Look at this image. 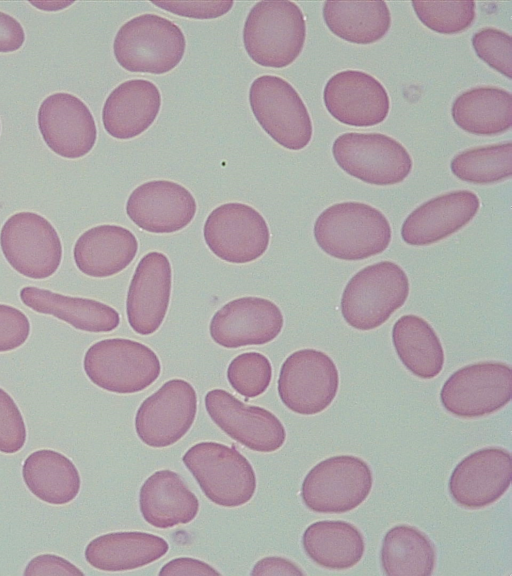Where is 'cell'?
I'll use <instances>...</instances> for the list:
<instances>
[{
	"label": "cell",
	"instance_id": "cell-14",
	"mask_svg": "<svg viewBox=\"0 0 512 576\" xmlns=\"http://www.w3.org/2000/svg\"><path fill=\"white\" fill-rule=\"evenodd\" d=\"M197 403L196 391L188 381L168 380L138 407L135 415L138 438L152 448L175 444L194 423Z\"/></svg>",
	"mask_w": 512,
	"mask_h": 576
},
{
	"label": "cell",
	"instance_id": "cell-5",
	"mask_svg": "<svg viewBox=\"0 0 512 576\" xmlns=\"http://www.w3.org/2000/svg\"><path fill=\"white\" fill-rule=\"evenodd\" d=\"M182 461L204 495L214 504L238 507L249 502L256 491V475L238 450L217 442L191 446Z\"/></svg>",
	"mask_w": 512,
	"mask_h": 576
},
{
	"label": "cell",
	"instance_id": "cell-9",
	"mask_svg": "<svg viewBox=\"0 0 512 576\" xmlns=\"http://www.w3.org/2000/svg\"><path fill=\"white\" fill-rule=\"evenodd\" d=\"M332 154L338 166L347 174L377 186L402 182L413 165L406 148L381 133L341 134L332 145Z\"/></svg>",
	"mask_w": 512,
	"mask_h": 576
},
{
	"label": "cell",
	"instance_id": "cell-43",
	"mask_svg": "<svg viewBox=\"0 0 512 576\" xmlns=\"http://www.w3.org/2000/svg\"><path fill=\"white\" fill-rule=\"evenodd\" d=\"M159 575H220L209 564L194 558H175L162 566Z\"/></svg>",
	"mask_w": 512,
	"mask_h": 576
},
{
	"label": "cell",
	"instance_id": "cell-44",
	"mask_svg": "<svg viewBox=\"0 0 512 576\" xmlns=\"http://www.w3.org/2000/svg\"><path fill=\"white\" fill-rule=\"evenodd\" d=\"M301 568L289 559L279 556L264 557L257 561L251 575H304Z\"/></svg>",
	"mask_w": 512,
	"mask_h": 576
},
{
	"label": "cell",
	"instance_id": "cell-32",
	"mask_svg": "<svg viewBox=\"0 0 512 576\" xmlns=\"http://www.w3.org/2000/svg\"><path fill=\"white\" fill-rule=\"evenodd\" d=\"M322 14L334 35L355 44L377 42L391 26L390 10L384 1H326Z\"/></svg>",
	"mask_w": 512,
	"mask_h": 576
},
{
	"label": "cell",
	"instance_id": "cell-34",
	"mask_svg": "<svg viewBox=\"0 0 512 576\" xmlns=\"http://www.w3.org/2000/svg\"><path fill=\"white\" fill-rule=\"evenodd\" d=\"M452 173L472 184H493L512 174L511 141L479 146L458 153L451 160Z\"/></svg>",
	"mask_w": 512,
	"mask_h": 576
},
{
	"label": "cell",
	"instance_id": "cell-28",
	"mask_svg": "<svg viewBox=\"0 0 512 576\" xmlns=\"http://www.w3.org/2000/svg\"><path fill=\"white\" fill-rule=\"evenodd\" d=\"M451 115L455 124L470 134L498 135L512 126V95L499 87H474L455 98Z\"/></svg>",
	"mask_w": 512,
	"mask_h": 576
},
{
	"label": "cell",
	"instance_id": "cell-21",
	"mask_svg": "<svg viewBox=\"0 0 512 576\" xmlns=\"http://www.w3.org/2000/svg\"><path fill=\"white\" fill-rule=\"evenodd\" d=\"M194 196L169 180H153L136 187L126 202L129 219L140 229L156 234L174 233L191 223L196 214Z\"/></svg>",
	"mask_w": 512,
	"mask_h": 576
},
{
	"label": "cell",
	"instance_id": "cell-17",
	"mask_svg": "<svg viewBox=\"0 0 512 576\" xmlns=\"http://www.w3.org/2000/svg\"><path fill=\"white\" fill-rule=\"evenodd\" d=\"M284 317L271 300L245 296L224 304L212 316L209 333L224 348L264 345L282 331Z\"/></svg>",
	"mask_w": 512,
	"mask_h": 576
},
{
	"label": "cell",
	"instance_id": "cell-42",
	"mask_svg": "<svg viewBox=\"0 0 512 576\" xmlns=\"http://www.w3.org/2000/svg\"><path fill=\"white\" fill-rule=\"evenodd\" d=\"M25 42V32L18 20L0 11V53L19 50Z\"/></svg>",
	"mask_w": 512,
	"mask_h": 576
},
{
	"label": "cell",
	"instance_id": "cell-8",
	"mask_svg": "<svg viewBox=\"0 0 512 576\" xmlns=\"http://www.w3.org/2000/svg\"><path fill=\"white\" fill-rule=\"evenodd\" d=\"M249 103L259 125L282 147L301 150L311 141L309 112L295 88L283 78L257 77L249 89Z\"/></svg>",
	"mask_w": 512,
	"mask_h": 576
},
{
	"label": "cell",
	"instance_id": "cell-38",
	"mask_svg": "<svg viewBox=\"0 0 512 576\" xmlns=\"http://www.w3.org/2000/svg\"><path fill=\"white\" fill-rule=\"evenodd\" d=\"M26 442V426L13 398L0 388V452L13 454Z\"/></svg>",
	"mask_w": 512,
	"mask_h": 576
},
{
	"label": "cell",
	"instance_id": "cell-11",
	"mask_svg": "<svg viewBox=\"0 0 512 576\" xmlns=\"http://www.w3.org/2000/svg\"><path fill=\"white\" fill-rule=\"evenodd\" d=\"M512 397V369L503 362L484 361L464 366L444 382L442 406L459 418H479L505 407Z\"/></svg>",
	"mask_w": 512,
	"mask_h": 576
},
{
	"label": "cell",
	"instance_id": "cell-18",
	"mask_svg": "<svg viewBox=\"0 0 512 576\" xmlns=\"http://www.w3.org/2000/svg\"><path fill=\"white\" fill-rule=\"evenodd\" d=\"M511 480L510 452L500 447H485L467 455L456 465L448 489L459 506L480 509L499 500Z\"/></svg>",
	"mask_w": 512,
	"mask_h": 576
},
{
	"label": "cell",
	"instance_id": "cell-26",
	"mask_svg": "<svg viewBox=\"0 0 512 576\" xmlns=\"http://www.w3.org/2000/svg\"><path fill=\"white\" fill-rule=\"evenodd\" d=\"M169 544L162 537L140 531L112 532L91 540L85 559L94 568L118 572L144 567L163 557Z\"/></svg>",
	"mask_w": 512,
	"mask_h": 576
},
{
	"label": "cell",
	"instance_id": "cell-16",
	"mask_svg": "<svg viewBox=\"0 0 512 576\" xmlns=\"http://www.w3.org/2000/svg\"><path fill=\"white\" fill-rule=\"evenodd\" d=\"M37 123L46 145L60 157H84L96 143L94 117L87 105L73 94L48 95L39 106Z\"/></svg>",
	"mask_w": 512,
	"mask_h": 576
},
{
	"label": "cell",
	"instance_id": "cell-2",
	"mask_svg": "<svg viewBox=\"0 0 512 576\" xmlns=\"http://www.w3.org/2000/svg\"><path fill=\"white\" fill-rule=\"evenodd\" d=\"M306 22L292 1H260L249 11L243 44L249 57L264 67L284 68L302 52Z\"/></svg>",
	"mask_w": 512,
	"mask_h": 576
},
{
	"label": "cell",
	"instance_id": "cell-3",
	"mask_svg": "<svg viewBox=\"0 0 512 576\" xmlns=\"http://www.w3.org/2000/svg\"><path fill=\"white\" fill-rule=\"evenodd\" d=\"M409 280L392 261H381L358 271L345 286L340 307L345 322L367 331L384 324L406 302Z\"/></svg>",
	"mask_w": 512,
	"mask_h": 576
},
{
	"label": "cell",
	"instance_id": "cell-10",
	"mask_svg": "<svg viewBox=\"0 0 512 576\" xmlns=\"http://www.w3.org/2000/svg\"><path fill=\"white\" fill-rule=\"evenodd\" d=\"M0 248L16 272L35 280L55 274L62 260L56 229L45 217L30 211L17 212L4 222Z\"/></svg>",
	"mask_w": 512,
	"mask_h": 576
},
{
	"label": "cell",
	"instance_id": "cell-45",
	"mask_svg": "<svg viewBox=\"0 0 512 576\" xmlns=\"http://www.w3.org/2000/svg\"><path fill=\"white\" fill-rule=\"evenodd\" d=\"M0 130H1V124H0Z\"/></svg>",
	"mask_w": 512,
	"mask_h": 576
},
{
	"label": "cell",
	"instance_id": "cell-36",
	"mask_svg": "<svg viewBox=\"0 0 512 576\" xmlns=\"http://www.w3.org/2000/svg\"><path fill=\"white\" fill-rule=\"evenodd\" d=\"M231 387L246 398L263 394L272 380L270 360L259 352H244L231 360L227 368Z\"/></svg>",
	"mask_w": 512,
	"mask_h": 576
},
{
	"label": "cell",
	"instance_id": "cell-19",
	"mask_svg": "<svg viewBox=\"0 0 512 576\" xmlns=\"http://www.w3.org/2000/svg\"><path fill=\"white\" fill-rule=\"evenodd\" d=\"M323 101L333 118L354 127L380 124L390 109L389 96L381 82L359 70H344L330 77Z\"/></svg>",
	"mask_w": 512,
	"mask_h": 576
},
{
	"label": "cell",
	"instance_id": "cell-7",
	"mask_svg": "<svg viewBox=\"0 0 512 576\" xmlns=\"http://www.w3.org/2000/svg\"><path fill=\"white\" fill-rule=\"evenodd\" d=\"M372 485V471L364 460L338 455L320 461L306 474L300 495L313 512L341 514L362 504Z\"/></svg>",
	"mask_w": 512,
	"mask_h": 576
},
{
	"label": "cell",
	"instance_id": "cell-33",
	"mask_svg": "<svg viewBox=\"0 0 512 576\" xmlns=\"http://www.w3.org/2000/svg\"><path fill=\"white\" fill-rule=\"evenodd\" d=\"M380 561L388 576H429L436 563V551L426 534L414 526L390 528L382 541Z\"/></svg>",
	"mask_w": 512,
	"mask_h": 576
},
{
	"label": "cell",
	"instance_id": "cell-15",
	"mask_svg": "<svg viewBox=\"0 0 512 576\" xmlns=\"http://www.w3.org/2000/svg\"><path fill=\"white\" fill-rule=\"evenodd\" d=\"M204 402L211 420L246 448L270 453L283 446L285 428L269 410L247 405L223 389L208 391Z\"/></svg>",
	"mask_w": 512,
	"mask_h": 576
},
{
	"label": "cell",
	"instance_id": "cell-20",
	"mask_svg": "<svg viewBox=\"0 0 512 576\" xmlns=\"http://www.w3.org/2000/svg\"><path fill=\"white\" fill-rule=\"evenodd\" d=\"M172 268L168 257L151 251L138 262L126 297V316L132 330L147 336L162 325L168 311Z\"/></svg>",
	"mask_w": 512,
	"mask_h": 576
},
{
	"label": "cell",
	"instance_id": "cell-25",
	"mask_svg": "<svg viewBox=\"0 0 512 576\" xmlns=\"http://www.w3.org/2000/svg\"><path fill=\"white\" fill-rule=\"evenodd\" d=\"M139 509L148 524L168 529L194 520L199 501L180 475L171 470H159L141 486Z\"/></svg>",
	"mask_w": 512,
	"mask_h": 576
},
{
	"label": "cell",
	"instance_id": "cell-41",
	"mask_svg": "<svg viewBox=\"0 0 512 576\" xmlns=\"http://www.w3.org/2000/svg\"><path fill=\"white\" fill-rule=\"evenodd\" d=\"M24 575L82 576L84 573L65 558L53 554H42L30 560L24 570Z\"/></svg>",
	"mask_w": 512,
	"mask_h": 576
},
{
	"label": "cell",
	"instance_id": "cell-27",
	"mask_svg": "<svg viewBox=\"0 0 512 576\" xmlns=\"http://www.w3.org/2000/svg\"><path fill=\"white\" fill-rule=\"evenodd\" d=\"M19 296L22 303L35 312L54 316L81 331L107 333L120 324V315L113 307L94 299L62 295L34 286L23 287Z\"/></svg>",
	"mask_w": 512,
	"mask_h": 576
},
{
	"label": "cell",
	"instance_id": "cell-29",
	"mask_svg": "<svg viewBox=\"0 0 512 576\" xmlns=\"http://www.w3.org/2000/svg\"><path fill=\"white\" fill-rule=\"evenodd\" d=\"M306 555L317 565L330 570L352 568L362 559L365 541L360 530L341 520L310 524L302 535Z\"/></svg>",
	"mask_w": 512,
	"mask_h": 576
},
{
	"label": "cell",
	"instance_id": "cell-6",
	"mask_svg": "<svg viewBox=\"0 0 512 576\" xmlns=\"http://www.w3.org/2000/svg\"><path fill=\"white\" fill-rule=\"evenodd\" d=\"M83 368L96 386L117 394L140 392L161 373V363L148 346L131 339L109 338L92 344Z\"/></svg>",
	"mask_w": 512,
	"mask_h": 576
},
{
	"label": "cell",
	"instance_id": "cell-23",
	"mask_svg": "<svg viewBox=\"0 0 512 576\" xmlns=\"http://www.w3.org/2000/svg\"><path fill=\"white\" fill-rule=\"evenodd\" d=\"M161 107V94L148 80L132 79L119 84L106 98L102 123L106 132L120 140L131 139L146 131Z\"/></svg>",
	"mask_w": 512,
	"mask_h": 576
},
{
	"label": "cell",
	"instance_id": "cell-39",
	"mask_svg": "<svg viewBox=\"0 0 512 576\" xmlns=\"http://www.w3.org/2000/svg\"><path fill=\"white\" fill-rule=\"evenodd\" d=\"M30 334L28 317L16 307L0 304V352L22 346Z\"/></svg>",
	"mask_w": 512,
	"mask_h": 576
},
{
	"label": "cell",
	"instance_id": "cell-4",
	"mask_svg": "<svg viewBox=\"0 0 512 576\" xmlns=\"http://www.w3.org/2000/svg\"><path fill=\"white\" fill-rule=\"evenodd\" d=\"M185 36L174 22L156 14H142L125 22L114 38L113 53L129 72L164 74L182 60Z\"/></svg>",
	"mask_w": 512,
	"mask_h": 576
},
{
	"label": "cell",
	"instance_id": "cell-35",
	"mask_svg": "<svg viewBox=\"0 0 512 576\" xmlns=\"http://www.w3.org/2000/svg\"><path fill=\"white\" fill-rule=\"evenodd\" d=\"M418 19L429 29L440 34H457L474 22V1H412Z\"/></svg>",
	"mask_w": 512,
	"mask_h": 576
},
{
	"label": "cell",
	"instance_id": "cell-30",
	"mask_svg": "<svg viewBox=\"0 0 512 576\" xmlns=\"http://www.w3.org/2000/svg\"><path fill=\"white\" fill-rule=\"evenodd\" d=\"M22 476L29 491L48 504H68L80 491L81 479L76 466L54 450L32 452L23 463Z\"/></svg>",
	"mask_w": 512,
	"mask_h": 576
},
{
	"label": "cell",
	"instance_id": "cell-1",
	"mask_svg": "<svg viewBox=\"0 0 512 576\" xmlns=\"http://www.w3.org/2000/svg\"><path fill=\"white\" fill-rule=\"evenodd\" d=\"M319 248L331 257L358 261L382 253L392 230L386 216L362 202H341L326 208L313 227Z\"/></svg>",
	"mask_w": 512,
	"mask_h": 576
},
{
	"label": "cell",
	"instance_id": "cell-24",
	"mask_svg": "<svg viewBox=\"0 0 512 576\" xmlns=\"http://www.w3.org/2000/svg\"><path fill=\"white\" fill-rule=\"evenodd\" d=\"M138 251L136 236L127 228L103 224L83 232L75 242L73 258L83 274L106 278L123 271Z\"/></svg>",
	"mask_w": 512,
	"mask_h": 576
},
{
	"label": "cell",
	"instance_id": "cell-12",
	"mask_svg": "<svg viewBox=\"0 0 512 576\" xmlns=\"http://www.w3.org/2000/svg\"><path fill=\"white\" fill-rule=\"evenodd\" d=\"M339 373L326 353L301 349L282 363L277 391L282 403L292 412L310 416L324 411L337 395Z\"/></svg>",
	"mask_w": 512,
	"mask_h": 576
},
{
	"label": "cell",
	"instance_id": "cell-22",
	"mask_svg": "<svg viewBox=\"0 0 512 576\" xmlns=\"http://www.w3.org/2000/svg\"><path fill=\"white\" fill-rule=\"evenodd\" d=\"M480 208L478 196L469 190H458L434 197L404 220L402 240L411 246L439 242L467 225Z\"/></svg>",
	"mask_w": 512,
	"mask_h": 576
},
{
	"label": "cell",
	"instance_id": "cell-40",
	"mask_svg": "<svg viewBox=\"0 0 512 576\" xmlns=\"http://www.w3.org/2000/svg\"><path fill=\"white\" fill-rule=\"evenodd\" d=\"M151 3L173 14L195 19L218 18L230 11L234 5L233 1H162Z\"/></svg>",
	"mask_w": 512,
	"mask_h": 576
},
{
	"label": "cell",
	"instance_id": "cell-31",
	"mask_svg": "<svg viewBox=\"0 0 512 576\" xmlns=\"http://www.w3.org/2000/svg\"><path fill=\"white\" fill-rule=\"evenodd\" d=\"M392 342L402 364L421 379H432L443 369L445 355L432 326L422 317L408 314L393 325Z\"/></svg>",
	"mask_w": 512,
	"mask_h": 576
},
{
	"label": "cell",
	"instance_id": "cell-37",
	"mask_svg": "<svg viewBox=\"0 0 512 576\" xmlns=\"http://www.w3.org/2000/svg\"><path fill=\"white\" fill-rule=\"evenodd\" d=\"M477 56L508 79L512 78V38L497 28L486 27L472 37Z\"/></svg>",
	"mask_w": 512,
	"mask_h": 576
},
{
	"label": "cell",
	"instance_id": "cell-13",
	"mask_svg": "<svg viewBox=\"0 0 512 576\" xmlns=\"http://www.w3.org/2000/svg\"><path fill=\"white\" fill-rule=\"evenodd\" d=\"M203 237L210 251L232 264H246L260 258L270 242L264 217L253 207L230 202L216 207L203 226Z\"/></svg>",
	"mask_w": 512,
	"mask_h": 576
}]
</instances>
